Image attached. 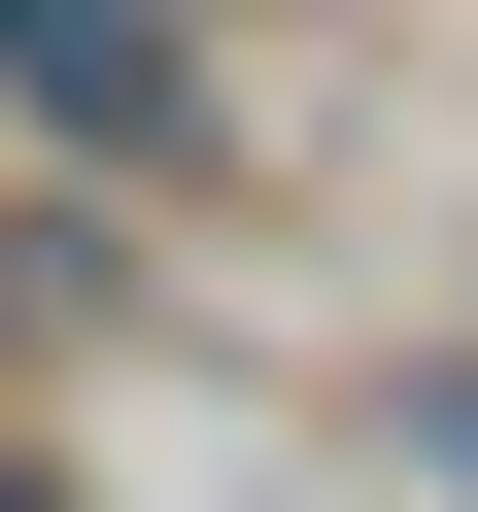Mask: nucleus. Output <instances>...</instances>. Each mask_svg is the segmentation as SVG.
I'll use <instances>...</instances> for the list:
<instances>
[{
	"label": "nucleus",
	"instance_id": "obj_2",
	"mask_svg": "<svg viewBox=\"0 0 478 512\" xmlns=\"http://www.w3.org/2000/svg\"><path fill=\"white\" fill-rule=\"evenodd\" d=\"M69 308H103V205H0V376H35Z\"/></svg>",
	"mask_w": 478,
	"mask_h": 512
},
{
	"label": "nucleus",
	"instance_id": "obj_1",
	"mask_svg": "<svg viewBox=\"0 0 478 512\" xmlns=\"http://www.w3.org/2000/svg\"><path fill=\"white\" fill-rule=\"evenodd\" d=\"M0 137H69V171H205V0H0Z\"/></svg>",
	"mask_w": 478,
	"mask_h": 512
}]
</instances>
